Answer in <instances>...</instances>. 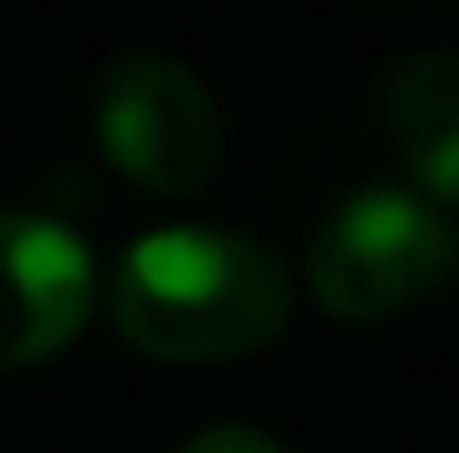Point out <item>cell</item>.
<instances>
[{
    "instance_id": "6da1fadb",
    "label": "cell",
    "mask_w": 459,
    "mask_h": 453,
    "mask_svg": "<svg viewBox=\"0 0 459 453\" xmlns=\"http://www.w3.org/2000/svg\"><path fill=\"white\" fill-rule=\"evenodd\" d=\"M293 280L273 247L227 227H167L114 267V320L153 361H233L287 327Z\"/></svg>"
},
{
    "instance_id": "7a4b0ae2",
    "label": "cell",
    "mask_w": 459,
    "mask_h": 453,
    "mask_svg": "<svg viewBox=\"0 0 459 453\" xmlns=\"http://www.w3.org/2000/svg\"><path fill=\"white\" fill-rule=\"evenodd\" d=\"M453 233L433 200L400 187H367L320 227L307 254V287L333 320H393L446 280Z\"/></svg>"
},
{
    "instance_id": "3957f363",
    "label": "cell",
    "mask_w": 459,
    "mask_h": 453,
    "mask_svg": "<svg viewBox=\"0 0 459 453\" xmlns=\"http://www.w3.org/2000/svg\"><path fill=\"white\" fill-rule=\"evenodd\" d=\"M100 153L147 194H194L220 167L213 93L167 54H126L100 81Z\"/></svg>"
},
{
    "instance_id": "277c9868",
    "label": "cell",
    "mask_w": 459,
    "mask_h": 453,
    "mask_svg": "<svg viewBox=\"0 0 459 453\" xmlns=\"http://www.w3.org/2000/svg\"><path fill=\"white\" fill-rule=\"evenodd\" d=\"M93 314V260L47 213H0V367L60 353Z\"/></svg>"
},
{
    "instance_id": "5b68a950",
    "label": "cell",
    "mask_w": 459,
    "mask_h": 453,
    "mask_svg": "<svg viewBox=\"0 0 459 453\" xmlns=\"http://www.w3.org/2000/svg\"><path fill=\"white\" fill-rule=\"evenodd\" d=\"M386 127L406 174L459 207V54H406L386 81Z\"/></svg>"
},
{
    "instance_id": "8992f818",
    "label": "cell",
    "mask_w": 459,
    "mask_h": 453,
    "mask_svg": "<svg viewBox=\"0 0 459 453\" xmlns=\"http://www.w3.org/2000/svg\"><path fill=\"white\" fill-rule=\"evenodd\" d=\"M180 453H287V447L253 433V427H213V433H200V440H186Z\"/></svg>"
}]
</instances>
